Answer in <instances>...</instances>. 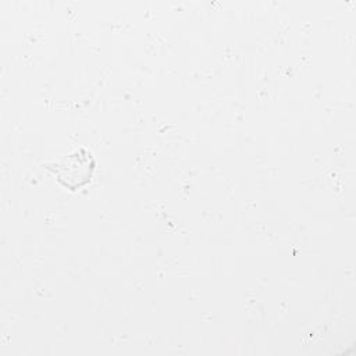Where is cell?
Returning a JSON list of instances; mask_svg holds the SVG:
<instances>
[{
  "label": "cell",
  "instance_id": "obj_1",
  "mask_svg": "<svg viewBox=\"0 0 356 356\" xmlns=\"http://www.w3.org/2000/svg\"><path fill=\"white\" fill-rule=\"evenodd\" d=\"M47 168L56 174L57 181L63 186L75 191L90 181L95 170V160L89 152L79 149L64 157L60 163L53 165L49 164Z\"/></svg>",
  "mask_w": 356,
  "mask_h": 356
}]
</instances>
